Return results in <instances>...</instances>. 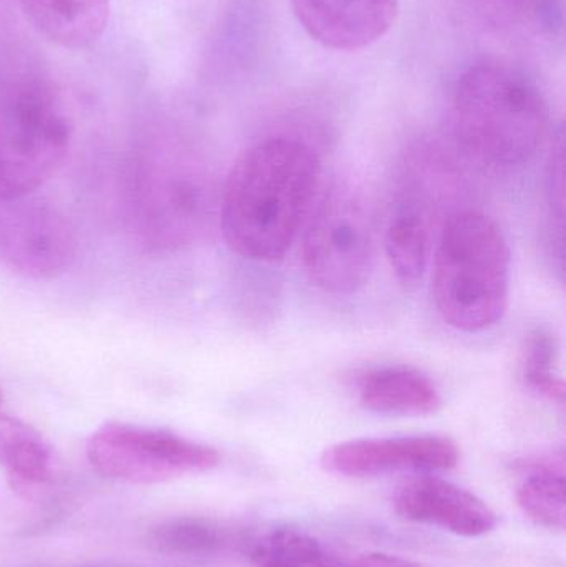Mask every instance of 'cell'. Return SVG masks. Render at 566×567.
Masks as SVG:
<instances>
[{
    "label": "cell",
    "instance_id": "obj_7",
    "mask_svg": "<svg viewBox=\"0 0 566 567\" xmlns=\"http://www.w3.org/2000/svg\"><path fill=\"white\" fill-rule=\"evenodd\" d=\"M86 458L105 478L148 486L209 472L222 456L213 446L168 430L109 423L90 436Z\"/></svg>",
    "mask_w": 566,
    "mask_h": 567
},
{
    "label": "cell",
    "instance_id": "obj_19",
    "mask_svg": "<svg viewBox=\"0 0 566 567\" xmlns=\"http://www.w3.org/2000/svg\"><path fill=\"white\" fill-rule=\"evenodd\" d=\"M255 567H331L321 545L298 529H276L256 543Z\"/></svg>",
    "mask_w": 566,
    "mask_h": 567
},
{
    "label": "cell",
    "instance_id": "obj_4",
    "mask_svg": "<svg viewBox=\"0 0 566 567\" xmlns=\"http://www.w3.org/2000/svg\"><path fill=\"white\" fill-rule=\"evenodd\" d=\"M72 113L49 80H0V199L33 195L65 162L73 142Z\"/></svg>",
    "mask_w": 566,
    "mask_h": 567
},
{
    "label": "cell",
    "instance_id": "obj_3",
    "mask_svg": "<svg viewBox=\"0 0 566 567\" xmlns=\"http://www.w3.org/2000/svg\"><path fill=\"white\" fill-rule=\"evenodd\" d=\"M511 251L491 216L459 212L445 221L434 256L432 297L439 316L462 332L497 326L508 302Z\"/></svg>",
    "mask_w": 566,
    "mask_h": 567
},
{
    "label": "cell",
    "instance_id": "obj_14",
    "mask_svg": "<svg viewBox=\"0 0 566 567\" xmlns=\"http://www.w3.org/2000/svg\"><path fill=\"white\" fill-rule=\"evenodd\" d=\"M431 203L428 196L415 195L411 189L395 206L385 231V255L399 281L415 284L422 278L431 255Z\"/></svg>",
    "mask_w": 566,
    "mask_h": 567
},
{
    "label": "cell",
    "instance_id": "obj_22",
    "mask_svg": "<svg viewBox=\"0 0 566 567\" xmlns=\"http://www.w3.org/2000/svg\"><path fill=\"white\" fill-rule=\"evenodd\" d=\"M0 405H2V393H0Z\"/></svg>",
    "mask_w": 566,
    "mask_h": 567
},
{
    "label": "cell",
    "instance_id": "obj_5",
    "mask_svg": "<svg viewBox=\"0 0 566 567\" xmlns=\"http://www.w3.org/2000/svg\"><path fill=\"white\" fill-rule=\"evenodd\" d=\"M133 209L140 233L158 249L193 245L215 215L212 173L192 156L155 153L132 175Z\"/></svg>",
    "mask_w": 566,
    "mask_h": 567
},
{
    "label": "cell",
    "instance_id": "obj_11",
    "mask_svg": "<svg viewBox=\"0 0 566 567\" xmlns=\"http://www.w3.org/2000/svg\"><path fill=\"white\" fill-rule=\"evenodd\" d=\"M296 19L321 45L358 52L379 42L395 23L399 0H291Z\"/></svg>",
    "mask_w": 566,
    "mask_h": 567
},
{
    "label": "cell",
    "instance_id": "obj_16",
    "mask_svg": "<svg viewBox=\"0 0 566 567\" xmlns=\"http://www.w3.org/2000/svg\"><path fill=\"white\" fill-rule=\"evenodd\" d=\"M564 456H541L524 463L525 478L518 486L517 502L535 525L565 529L566 496Z\"/></svg>",
    "mask_w": 566,
    "mask_h": 567
},
{
    "label": "cell",
    "instance_id": "obj_20",
    "mask_svg": "<svg viewBox=\"0 0 566 567\" xmlns=\"http://www.w3.org/2000/svg\"><path fill=\"white\" fill-rule=\"evenodd\" d=\"M547 195L550 199L552 216L564 223L565 216V155L564 142H558L548 163Z\"/></svg>",
    "mask_w": 566,
    "mask_h": 567
},
{
    "label": "cell",
    "instance_id": "obj_2",
    "mask_svg": "<svg viewBox=\"0 0 566 567\" xmlns=\"http://www.w3.org/2000/svg\"><path fill=\"white\" fill-rule=\"evenodd\" d=\"M461 148L485 168H522L547 142L550 113L538 86L502 63H477L462 73L452 99Z\"/></svg>",
    "mask_w": 566,
    "mask_h": 567
},
{
    "label": "cell",
    "instance_id": "obj_8",
    "mask_svg": "<svg viewBox=\"0 0 566 567\" xmlns=\"http://www.w3.org/2000/svg\"><path fill=\"white\" fill-rule=\"evenodd\" d=\"M75 229L45 199H0V266L35 281L63 275L75 261Z\"/></svg>",
    "mask_w": 566,
    "mask_h": 567
},
{
    "label": "cell",
    "instance_id": "obj_13",
    "mask_svg": "<svg viewBox=\"0 0 566 567\" xmlns=\"http://www.w3.org/2000/svg\"><path fill=\"white\" fill-rule=\"evenodd\" d=\"M359 403L381 415L422 416L439 412L442 396L424 373L411 367H384L358 382Z\"/></svg>",
    "mask_w": 566,
    "mask_h": 567
},
{
    "label": "cell",
    "instance_id": "obj_15",
    "mask_svg": "<svg viewBox=\"0 0 566 567\" xmlns=\"http://www.w3.org/2000/svg\"><path fill=\"white\" fill-rule=\"evenodd\" d=\"M0 466L17 488H39L53 478V452L35 429L0 415Z\"/></svg>",
    "mask_w": 566,
    "mask_h": 567
},
{
    "label": "cell",
    "instance_id": "obj_12",
    "mask_svg": "<svg viewBox=\"0 0 566 567\" xmlns=\"http://www.w3.org/2000/svg\"><path fill=\"white\" fill-rule=\"evenodd\" d=\"M23 16L56 45L83 50L95 45L110 20V0H17Z\"/></svg>",
    "mask_w": 566,
    "mask_h": 567
},
{
    "label": "cell",
    "instance_id": "obj_21",
    "mask_svg": "<svg viewBox=\"0 0 566 567\" xmlns=\"http://www.w3.org/2000/svg\"><path fill=\"white\" fill-rule=\"evenodd\" d=\"M346 567H429L424 563L412 561L401 556L385 555V553H368L351 559Z\"/></svg>",
    "mask_w": 566,
    "mask_h": 567
},
{
    "label": "cell",
    "instance_id": "obj_6",
    "mask_svg": "<svg viewBox=\"0 0 566 567\" xmlns=\"http://www.w3.org/2000/svg\"><path fill=\"white\" fill-rule=\"evenodd\" d=\"M374 216L358 185L338 182L306 223L302 266L309 281L332 296L358 292L374 262Z\"/></svg>",
    "mask_w": 566,
    "mask_h": 567
},
{
    "label": "cell",
    "instance_id": "obj_1",
    "mask_svg": "<svg viewBox=\"0 0 566 567\" xmlns=\"http://www.w3.org/2000/svg\"><path fill=\"white\" fill-rule=\"evenodd\" d=\"M321 163L311 146L272 136L246 148L233 163L218 203L226 246L241 258H285L312 209Z\"/></svg>",
    "mask_w": 566,
    "mask_h": 567
},
{
    "label": "cell",
    "instance_id": "obj_9",
    "mask_svg": "<svg viewBox=\"0 0 566 567\" xmlns=\"http://www.w3.org/2000/svg\"><path fill=\"white\" fill-rule=\"evenodd\" d=\"M459 446L447 436H395L329 446L321 455V466L344 478H375L392 473L449 472L459 465Z\"/></svg>",
    "mask_w": 566,
    "mask_h": 567
},
{
    "label": "cell",
    "instance_id": "obj_17",
    "mask_svg": "<svg viewBox=\"0 0 566 567\" xmlns=\"http://www.w3.org/2000/svg\"><path fill=\"white\" fill-rule=\"evenodd\" d=\"M148 545L163 555L208 556L223 551L229 545V536L213 519L178 516L152 528Z\"/></svg>",
    "mask_w": 566,
    "mask_h": 567
},
{
    "label": "cell",
    "instance_id": "obj_18",
    "mask_svg": "<svg viewBox=\"0 0 566 567\" xmlns=\"http://www.w3.org/2000/svg\"><path fill=\"white\" fill-rule=\"evenodd\" d=\"M557 340L544 329L528 333L521 350L518 372L531 392L565 405V383L557 373Z\"/></svg>",
    "mask_w": 566,
    "mask_h": 567
},
{
    "label": "cell",
    "instance_id": "obj_10",
    "mask_svg": "<svg viewBox=\"0 0 566 567\" xmlns=\"http://www.w3.org/2000/svg\"><path fill=\"white\" fill-rule=\"evenodd\" d=\"M392 503L401 518L462 538H481L497 528V515L484 499L432 473L405 480Z\"/></svg>",
    "mask_w": 566,
    "mask_h": 567
}]
</instances>
